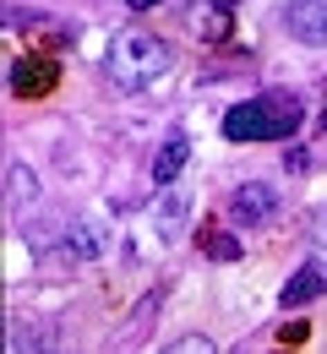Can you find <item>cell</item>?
<instances>
[{
    "label": "cell",
    "instance_id": "cell-1",
    "mask_svg": "<svg viewBox=\"0 0 327 354\" xmlns=\"http://www.w3.org/2000/svg\"><path fill=\"white\" fill-rule=\"evenodd\" d=\"M306 120V93L300 88H262L240 98L224 115V136L230 142H289Z\"/></svg>",
    "mask_w": 327,
    "mask_h": 354
},
{
    "label": "cell",
    "instance_id": "cell-2",
    "mask_svg": "<svg viewBox=\"0 0 327 354\" xmlns=\"http://www.w3.org/2000/svg\"><path fill=\"white\" fill-rule=\"evenodd\" d=\"M104 66H109V82H115L120 93H142V88H153V82L175 66V55H169L164 39H153V33L131 28V33H120V39L109 44Z\"/></svg>",
    "mask_w": 327,
    "mask_h": 354
},
{
    "label": "cell",
    "instance_id": "cell-3",
    "mask_svg": "<svg viewBox=\"0 0 327 354\" xmlns=\"http://www.w3.org/2000/svg\"><path fill=\"white\" fill-rule=\"evenodd\" d=\"M104 245H109V229H104V218H71L66 229H60V262H77V267H88V262H98L104 257Z\"/></svg>",
    "mask_w": 327,
    "mask_h": 354
},
{
    "label": "cell",
    "instance_id": "cell-4",
    "mask_svg": "<svg viewBox=\"0 0 327 354\" xmlns=\"http://www.w3.org/2000/svg\"><path fill=\"white\" fill-rule=\"evenodd\" d=\"M273 213H279V191L268 180H245V185L230 191V223L234 229H256V223H268Z\"/></svg>",
    "mask_w": 327,
    "mask_h": 354
},
{
    "label": "cell",
    "instance_id": "cell-5",
    "mask_svg": "<svg viewBox=\"0 0 327 354\" xmlns=\"http://www.w3.org/2000/svg\"><path fill=\"white\" fill-rule=\"evenodd\" d=\"M283 28L311 49H327V0H283Z\"/></svg>",
    "mask_w": 327,
    "mask_h": 354
},
{
    "label": "cell",
    "instance_id": "cell-6",
    "mask_svg": "<svg viewBox=\"0 0 327 354\" xmlns=\"http://www.w3.org/2000/svg\"><path fill=\"white\" fill-rule=\"evenodd\" d=\"M327 295V257H311V262H300L295 267V278L283 283V295H279V306H311V300H322Z\"/></svg>",
    "mask_w": 327,
    "mask_h": 354
},
{
    "label": "cell",
    "instance_id": "cell-7",
    "mask_svg": "<svg viewBox=\"0 0 327 354\" xmlns=\"http://www.w3.org/2000/svg\"><path fill=\"white\" fill-rule=\"evenodd\" d=\"M186 164H191V136L186 131H164L158 153H153V185H158V191L175 185V180L186 175Z\"/></svg>",
    "mask_w": 327,
    "mask_h": 354
},
{
    "label": "cell",
    "instance_id": "cell-8",
    "mask_svg": "<svg viewBox=\"0 0 327 354\" xmlns=\"http://www.w3.org/2000/svg\"><path fill=\"white\" fill-rule=\"evenodd\" d=\"M39 169L33 164H22V158H11L6 164V213H28L33 202H39Z\"/></svg>",
    "mask_w": 327,
    "mask_h": 354
},
{
    "label": "cell",
    "instance_id": "cell-9",
    "mask_svg": "<svg viewBox=\"0 0 327 354\" xmlns=\"http://www.w3.org/2000/svg\"><path fill=\"white\" fill-rule=\"evenodd\" d=\"M186 218H191V196H186V191H175V185H164V202L153 207V229H158V240H164V245L180 240V234H186Z\"/></svg>",
    "mask_w": 327,
    "mask_h": 354
},
{
    "label": "cell",
    "instance_id": "cell-10",
    "mask_svg": "<svg viewBox=\"0 0 327 354\" xmlns=\"http://www.w3.org/2000/svg\"><path fill=\"white\" fill-rule=\"evenodd\" d=\"M55 88V60H11V93L39 98Z\"/></svg>",
    "mask_w": 327,
    "mask_h": 354
},
{
    "label": "cell",
    "instance_id": "cell-11",
    "mask_svg": "<svg viewBox=\"0 0 327 354\" xmlns=\"http://www.w3.org/2000/svg\"><path fill=\"white\" fill-rule=\"evenodd\" d=\"M202 245H207V257H218V262H240V240H234V234H207Z\"/></svg>",
    "mask_w": 327,
    "mask_h": 354
},
{
    "label": "cell",
    "instance_id": "cell-12",
    "mask_svg": "<svg viewBox=\"0 0 327 354\" xmlns=\"http://www.w3.org/2000/svg\"><path fill=\"white\" fill-rule=\"evenodd\" d=\"M169 349H175V354H207V349H213V338H196V333H186V338H175Z\"/></svg>",
    "mask_w": 327,
    "mask_h": 354
},
{
    "label": "cell",
    "instance_id": "cell-13",
    "mask_svg": "<svg viewBox=\"0 0 327 354\" xmlns=\"http://www.w3.org/2000/svg\"><path fill=\"white\" fill-rule=\"evenodd\" d=\"M311 234H317V245H327V213L317 218V229H311Z\"/></svg>",
    "mask_w": 327,
    "mask_h": 354
},
{
    "label": "cell",
    "instance_id": "cell-14",
    "mask_svg": "<svg viewBox=\"0 0 327 354\" xmlns=\"http://www.w3.org/2000/svg\"><path fill=\"white\" fill-rule=\"evenodd\" d=\"M131 11H153V6H164V0H126Z\"/></svg>",
    "mask_w": 327,
    "mask_h": 354
},
{
    "label": "cell",
    "instance_id": "cell-15",
    "mask_svg": "<svg viewBox=\"0 0 327 354\" xmlns=\"http://www.w3.org/2000/svg\"><path fill=\"white\" fill-rule=\"evenodd\" d=\"M207 6H218V11H234V6H240V0H207Z\"/></svg>",
    "mask_w": 327,
    "mask_h": 354
},
{
    "label": "cell",
    "instance_id": "cell-16",
    "mask_svg": "<svg viewBox=\"0 0 327 354\" xmlns=\"http://www.w3.org/2000/svg\"><path fill=\"white\" fill-rule=\"evenodd\" d=\"M322 131H327V109H322Z\"/></svg>",
    "mask_w": 327,
    "mask_h": 354
}]
</instances>
